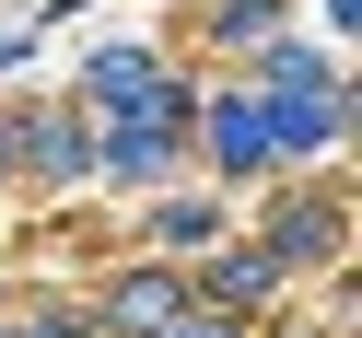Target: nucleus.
Segmentation results:
<instances>
[{
  "instance_id": "obj_1",
  "label": "nucleus",
  "mask_w": 362,
  "mask_h": 338,
  "mask_svg": "<svg viewBox=\"0 0 362 338\" xmlns=\"http://www.w3.org/2000/svg\"><path fill=\"white\" fill-rule=\"evenodd\" d=\"M257 117H269V152H327L339 128H351V94H339V71H327V59L281 47V59H269V94H257Z\"/></svg>"
},
{
  "instance_id": "obj_2",
  "label": "nucleus",
  "mask_w": 362,
  "mask_h": 338,
  "mask_svg": "<svg viewBox=\"0 0 362 338\" xmlns=\"http://www.w3.org/2000/svg\"><path fill=\"white\" fill-rule=\"evenodd\" d=\"M175 152H187V105H152V117H105L94 175H117V187H152V175H175Z\"/></svg>"
},
{
  "instance_id": "obj_3",
  "label": "nucleus",
  "mask_w": 362,
  "mask_h": 338,
  "mask_svg": "<svg viewBox=\"0 0 362 338\" xmlns=\"http://www.w3.org/2000/svg\"><path fill=\"white\" fill-rule=\"evenodd\" d=\"M82 94H94V117H152V105H175L152 47H105L94 71H82Z\"/></svg>"
},
{
  "instance_id": "obj_4",
  "label": "nucleus",
  "mask_w": 362,
  "mask_h": 338,
  "mask_svg": "<svg viewBox=\"0 0 362 338\" xmlns=\"http://www.w3.org/2000/svg\"><path fill=\"white\" fill-rule=\"evenodd\" d=\"M175 315H187V280H164V268L105 291V338H152V327H175Z\"/></svg>"
},
{
  "instance_id": "obj_5",
  "label": "nucleus",
  "mask_w": 362,
  "mask_h": 338,
  "mask_svg": "<svg viewBox=\"0 0 362 338\" xmlns=\"http://www.w3.org/2000/svg\"><path fill=\"white\" fill-rule=\"evenodd\" d=\"M211 152H222L234 175H269V164H281V152H269V117H257V105H211Z\"/></svg>"
},
{
  "instance_id": "obj_6",
  "label": "nucleus",
  "mask_w": 362,
  "mask_h": 338,
  "mask_svg": "<svg viewBox=\"0 0 362 338\" xmlns=\"http://www.w3.org/2000/svg\"><path fill=\"white\" fill-rule=\"evenodd\" d=\"M12 152H35L47 175H94V140H82L71 117H35V128H12Z\"/></svg>"
},
{
  "instance_id": "obj_7",
  "label": "nucleus",
  "mask_w": 362,
  "mask_h": 338,
  "mask_svg": "<svg viewBox=\"0 0 362 338\" xmlns=\"http://www.w3.org/2000/svg\"><path fill=\"white\" fill-rule=\"evenodd\" d=\"M257 257H269V268H292V257H339V222H327V210H281Z\"/></svg>"
},
{
  "instance_id": "obj_8",
  "label": "nucleus",
  "mask_w": 362,
  "mask_h": 338,
  "mask_svg": "<svg viewBox=\"0 0 362 338\" xmlns=\"http://www.w3.org/2000/svg\"><path fill=\"white\" fill-rule=\"evenodd\" d=\"M211 291H222V303H269V291H281V268H269L257 245H234V257H222V280H211Z\"/></svg>"
},
{
  "instance_id": "obj_9",
  "label": "nucleus",
  "mask_w": 362,
  "mask_h": 338,
  "mask_svg": "<svg viewBox=\"0 0 362 338\" xmlns=\"http://www.w3.org/2000/svg\"><path fill=\"white\" fill-rule=\"evenodd\" d=\"M269 24H281V0H234V12H211L222 47H245V35H269Z\"/></svg>"
},
{
  "instance_id": "obj_10",
  "label": "nucleus",
  "mask_w": 362,
  "mask_h": 338,
  "mask_svg": "<svg viewBox=\"0 0 362 338\" xmlns=\"http://www.w3.org/2000/svg\"><path fill=\"white\" fill-rule=\"evenodd\" d=\"M152 338H234V315H199V303H187L175 327H152Z\"/></svg>"
},
{
  "instance_id": "obj_11",
  "label": "nucleus",
  "mask_w": 362,
  "mask_h": 338,
  "mask_svg": "<svg viewBox=\"0 0 362 338\" xmlns=\"http://www.w3.org/2000/svg\"><path fill=\"white\" fill-rule=\"evenodd\" d=\"M351 12H362V0H327V24H351Z\"/></svg>"
}]
</instances>
